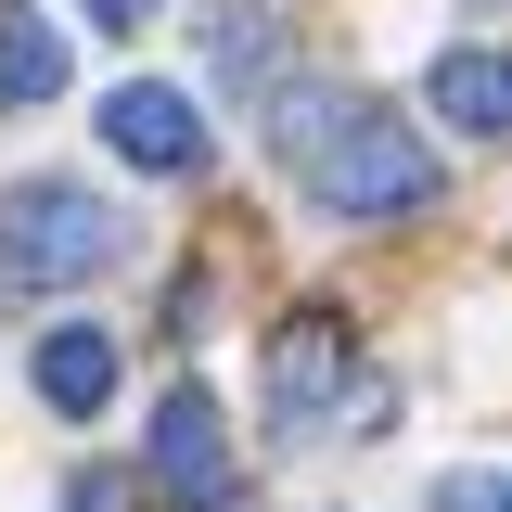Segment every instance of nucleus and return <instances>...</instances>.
Returning <instances> with one entry per match:
<instances>
[{"label":"nucleus","mask_w":512,"mask_h":512,"mask_svg":"<svg viewBox=\"0 0 512 512\" xmlns=\"http://www.w3.org/2000/svg\"><path fill=\"white\" fill-rule=\"evenodd\" d=\"M282 167H295V192L320 218H410L436 192V154L384 103H295L282 116Z\"/></svg>","instance_id":"obj_1"},{"label":"nucleus","mask_w":512,"mask_h":512,"mask_svg":"<svg viewBox=\"0 0 512 512\" xmlns=\"http://www.w3.org/2000/svg\"><path fill=\"white\" fill-rule=\"evenodd\" d=\"M116 244H128V218L90 180H13L0 192V282L13 295H64V282L116 269Z\"/></svg>","instance_id":"obj_2"},{"label":"nucleus","mask_w":512,"mask_h":512,"mask_svg":"<svg viewBox=\"0 0 512 512\" xmlns=\"http://www.w3.org/2000/svg\"><path fill=\"white\" fill-rule=\"evenodd\" d=\"M154 487H167L180 512H218V500H231V423H218L205 384H180V397L154 410Z\"/></svg>","instance_id":"obj_3"},{"label":"nucleus","mask_w":512,"mask_h":512,"mask_svg":"<svg viewBox=\"0 0 512 512\" xmlns=\"http://www.w3.org/2000/svg\"><path fill=\"white\" fill-rule=\"evenodd\" d=\"M103 141H116L128 167H154V180H192L205 167V116H192V90H167V77L103 90Z\"/></svg>","instance_id":"obj_4"},{"label":"nucleus","mask_w":512,"mask_h":512,"mask_svg":"<svg viewBox=\"0 0 512 512\" xmlns=\"http://www.w3.org/2000/svg\"><path fill=\"white\" fill-rule=\"evenodd\" d=\"M116 333H103V320H64V333H39V397H52L64 423H90V410H103V397H116Z\"/></svg>","instance_id":"obj_5"},{"label":"nucleus","mask_w":512,"mask_h":512,"mask_svg":"<svg viewBox=\"0 0 512 512\" xmlns=\"http://www.w3.org/2000/svg\"><path fill=\"white\" fill-rule=\"evenodd\" d=\"M423 103L448 128H474V141H500L512 128V52H436L423 64Z\"/></svg>","instance_id":"obj_6"},{"label":"nucleus","mask_w":512,"mask_h":512,"mask_svg":"<svg viewBox=\"0 0 512 512\" xmlns=\"http://www.w3.org/2000/svg\"><path fill=\"white\" fill-rule=\"evenodd\" d=\"M26 103H64V39L39 0H0V116H26Z\"/></svg>","instance_id":"obj_7"},{"label":"nucleus","mask_w":512,"mask_h":512,"mask_svg":"<svg viewBox=\"0 0 512 512\" xmlns=\"http://www.w3.org/2000/svg\"><path fill=\"white\" fill-rule=\"evenodd\" d=\"M333 372H346V333H333V320H308V333L269 346V410H282V436H308V423H320Z\"/></svg>","instance_id":"obj_8"},{"label":"nucleus","mask_w":512,"mask_h":512,"mask_svg":"<svg viewBox=\"0 0 512 512\" xmlns=\"http://www.w3.org/2000/svg\"><path fill=\"white\" fill-rule=\"evenodd\" d=\"M436 512H512V474H448Z\"/></svg>","instance_id":"obj_9"},{"label":"nucleus","mask_w":512,"mask_h":512,"mask_svg":"<svg viewBox=\"0 0 512 512\" xmlns=\"http://www.w3.org/2000/svg\"><path fill=\"white\" fill-rule=\"evenodd\" d=\"M90 13H103V26H154L167 0H90Z\"/></svg>","instance_id":"obj_10"},{"label":"nucleus","mask_w":512,"mask_h":512,"mask_svg":"<svg viewBox=\"0 0 512 512\" xmlns=\"http://www.w3.org/2000/svg\"><path fill=\"white\" fill-rule=\"evenodd\" d=\"M64 512H116V487H77V500H64Z\"/></svg>","instance_id":"obj_11"}]
</instances>
